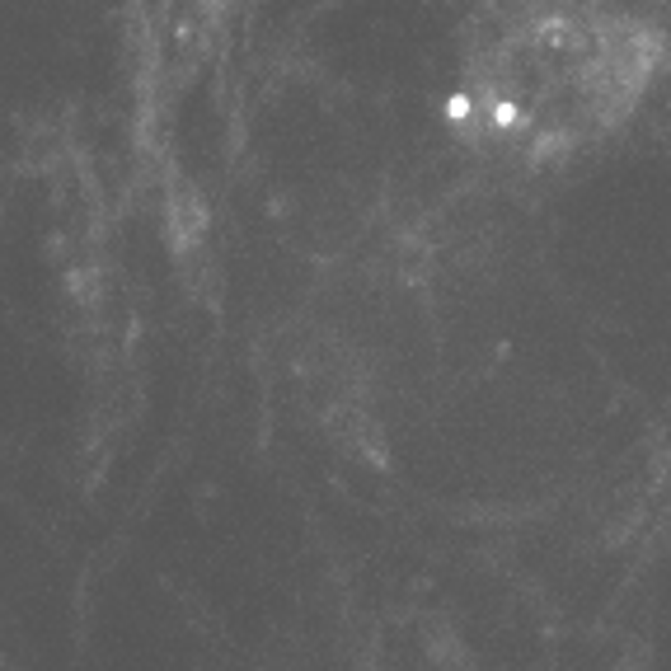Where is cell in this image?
Returning <instances> with one entry per match:
<instances>
[{"label":"cell","mask_w":671,"mask_h":671,"mask_svg":"<svg viewBox=\"0 0 671 671\" xmlns=\"http://www.w3.org/2000/svg\"><path fill=\"white\" fill-rule=\"evenodd\" d=\"M662 71L667 33L625 0H512L465 47L456 127L498 160H578L639 113Z\"/></svg>","instance_id":"cell-1"}]
</instances>
